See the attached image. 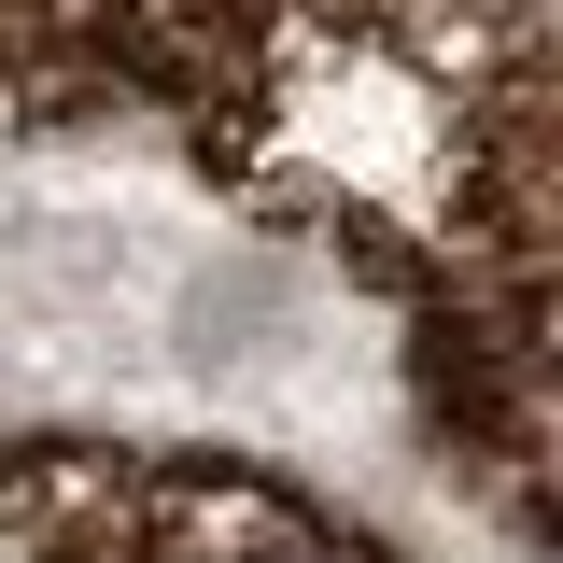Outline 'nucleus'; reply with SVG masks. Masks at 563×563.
<instances>
[{"label": "nucleus", "mask_w": 563, "mask_h": 563, "mask_svg": "<svg viewBox=\"0 0 563 563\" xmlns=\"http://www.w3.org/2000/svg\"><path fill=\"white\" fill-rule=\"evenodd\" d=\"M0 563H380L310 493L211 451H0Z\"/></svg>", "instance_id": "1"}, {"label": "nucleus", "mask_w": 563, "mask_h": 563, "mask_svg": "<svg viewBox=\"0 0 563 563\" xmlns=\"http://www.w3.org/2000/svg\"><path fill=\"white\" fill-rule=\"evenodd\" d=\"M0 85H14V70H0Z\"/></svg>", "instance_id": "2"}]
</instances>
